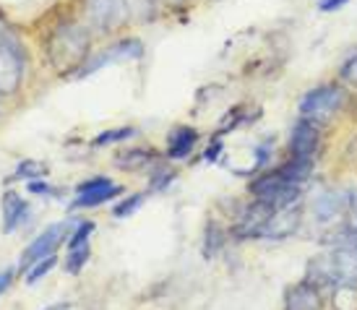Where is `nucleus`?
Masks as SVG:
<instances>
[{"label":"nucleus","mask_w":357,"mask_h":310,"mask_svg":"<svg viewBox=\"0 0 357 310\" xmlns=\"http://www.w3.org/2000/svg\"><path fill=\"white\" fill-rule=\"evenodd\" d=\"M47 58L60 73L81 68L89 58V31L81 24H63L47 40Z\"/></svg>","instance_id":"obj_1"},{"label":"nucleus","mask_w":357,"mask_h":310,"mask_svg":"<svg viewBox=\"0 0 357 310\" xmlns=\"http://www.w3.org/2000/svg\"><path fill=\"white\" fill-rule=\"evenodd\" d=\"M76 222H79V219H60V222H55V224H47V227H45V232H42V235H37V238H34V240L24 248V253H21V261H19V271H24V274H26L31 263L47 258V256H52V253H55L63 242H68L70 232H73V227H76Z\"/></svg>","instance_id":"obj_2"},{"label":"nucleus","mask_w":357,"mask_h":310,"mask_svg":"<svg viewBox=\"0 0 357 310\" xmlns=\"http://www.w3.org/2000/svg\"><path fill=\"white\" fill-rule=\"evenodd\" d=\"M347 102V91L337 86V84H324L310 89L300 100V115L305 118H331L334 112H339Z\"/></svg>","instance_id":"obj_3"},{"label":"nucleus","mask_w":357,"mask_h":310,"mask_svg":"<svg viewBox=\"0 0 357 310\" xmlns=\"http://www.w3.org/2000/svg\"><path fill=\"white\" fill-rule=\"evenodd\" d=\"M84 13L94 31L107 34L123 26L128 19V3L126 0H84Z\"/></svg>","instance_id":"obj_4"},{"label":"nucleus","mask_w":357,"mask_h":310,"mask_svg":"<svg viewBox=\"0 0 357 310\" xmlns=\"http://www.w3.org/2000/svg\"><path fill=\"white\" fill-rule=\"evenodd\" d=\"M274 203H268V201L264 199H256L250 206H245V209L240 211L238 217V224H235V230H232V235L235 238H240V240H248V238H253L256 240L258 232H261V227L268 222V217L274 214Z\"/></svg>","instance_id":"obj_5"},{"label":"nucleus","mask_w":357,"mask_h":310,"mask_svg":"<svg viewBox=\"0 0 357 310\" xmlns=\"http://www.w3.org/2000/svg\"><path fill=\"white\" fill-rule=\"evenodd\" d=\"M24 79V61L16 47L0 45V97L16 94Z\"/></svg>","instance_id":"obj_6"},{"label":"nucleus","mask_w":357,"mask_h":310,"mask_svg":"<svg viewBox=\"0 0 357 310\" xmlns=\"http://www.w3.org/2000/svg\"><path fill=\"white\" fill-rule=\"evenodd\" d=\"M300 227V209L298 206H289V209H277L268 222L261 227L256 240H287L292 238Z\"/></svg>","instance_id":"obj_7"},{"label":"nucleus","mask_w":357,"mask_h":310,"mask_svg":"<svg viewBox=\"0 0 357 310\" xmlns=\"http://www.w3.org/2000/svg\"><path fill=\"white\" fill-rule=\"evenodd\" d=\"M0 211H3V224H0V230H3V235H10V232H16L24 222L29 219L31 206L21 193L6 190L3 199H0Z\"/></svg>","instance_id":"obj_8"},{"label":"nucleus","mask_w":357,"mask_h":310,"mask_svg":"<svg viewBox=\"0 0 357 310\" xmlns=\"http://www.w3.org/2000/svg\"><path fill=\"white\" fill-rule=\"evenodd\" d=\"M321 141V128L318 123H313V118L300 115V121L292 128V139H289V151L292 157H313Z\"/></svg>","instance_id":"obj_9"},{"label":"nucleus","mask_w":357,"mask_h":310,"mask_svg":"<svg viewBox=\"0 0 357 310\" xmlns=\"http://www.w3.org/2000/svg\"><path fill=\"white\" fill-rule=\"evenodd\" d=\"M352 206V193L342 188L326 190L316 199V206H313V214H316L318 222H331L342 217L344 211Z\"/></svg>","instance_id":"obj_10"},{"label":"nucleus","mask_w":357,"mask_h":310,"mask_svg":"<svg viewBox=\"0 0 357 310\" xmlns=\"http://www.w3.org/2000/svg\"><path fill=\"white\" fill-rule=\"evenodd\" d=\"M324 308V297L321 290L313 281H298L295 287H289L284 295V310H321Z\"/></svg>","instance_id":"obj_11"},{"label":"nucleus","mask_w":357,"mask_h":310,"mask_svg":"<svg viewBox=\"0 0 357 310\" xmlns=\"http://www.w3.org/2000/svg\"><path fill=\"white\" fill-rule=\"evenodd\" d=\"M196 144H199V130L190 128V125H180L167 136V157L169 160H185Z\"/></svg>","instance_id":"obj_12"},{"label":"nucleus","mask_w":357,"mask_h":310,"mask_svg":"<svg viewBox=\"0 0 357 310\" xmlns=\"http://www.w3.org/2000/svg\"><path fill=\"white\" fill-rule=\"evenodd\" d=\"M126 190L123 185H115V183H109V185H102V188H94V190H86V193H76V199L70 201V209H94V206H102V203H107L112 199H120Z\"/></svg>","instance_id":"obj_13"},{"label":"nucleus","mask_w":357,"mask_h":310,"mask_svg":"<svg viewBox=\"0 0 357 310\" xmlns=\"http://www.w3.org/2000/svg\"><path fill=\"white\" fill-rule=\"evenodd\" d=\"M328 258L334 263L339 281H357V245L337 248Z\"/></svg>","instance_id":"obj_14"},{"label":"nucleus","mask_w":357,"mask_h":310,"mask_svg":"<svg viewBox=\"0 0 357 310\" xmlns=\"http://www.w3.org/2000/svg\"><path fill=\"white\" fill-rule=\"evenodd\" d=\"M274 172H277L287 185H300V183H305L307 178H310V172H313V157H292V160H287L284 164H279Z\"/></svg>","instance_id":"obj_15"},{"label":"nucleus","mask_w":357,"mask_h":310,"mask_svg":"<svg viewBox=\"0 0 357 310\" xmlns=\"http://www.w3.org/2000/svg\"><path fill=\"white\" fill-rule=\"evenodd\" d=\"M305 279L313 281V284H318V287H321V284H339L334 263H331V258H326V256L307 261V277Z\"/></svg>","instance_id":"obj_16"},{"label":"nucleus","mask_w":357,"mask_h":310,"mask_svg":"<svg viewBox=\"0 0 357 310\" xmlns=\"http://www.w3.org/2000/svg\"><path fill=\"white\" fill-rule=\"evenodd\" d=\"M109 63H123V61H141L144 58V42L136 37L115 42L112 47H107Z\"/></svg>","instance_id":"obj_17"},{"label":"nucleus","mask_w":357,"mask_h":310,"mask_svg":"<svg viewBox=\"0 0 357 310\" xmlns=\"http://www.w3.org/2000/svg\"><path fill=\"white\" fill-rule=\"evenodd\" d=\"M282 188H287V183L282 180L277 172H264L261 178H256V180L248 185L250 193H253L256 199H264V201H271Z\"/></svg>","instance_id":"obj_18"},{"label":"nucleus","mask_w":357,"mask_h":310,"mask_svg":"<svg viewBox=\"0 0 357 310\" xmlns=\"http://www.w3.org/2000/svg\"><path fill=\"white\" fill-rule=\"evenodd\" d=\"M151 160H154V151H149V149H128V151L115 154V164H118L120 170H128V172L149 167Z\"/></svg>","instance_id":"obj_19"},{"label":"nucleus","mask_w":357,"mask_h":310,"mask_svg":"<svg viewBox=\"0 0 357 310\" xmlns=\"http://www.w3.org/2000/svg\"><path fill=\"white\" fill-rule=\"evenodd\" d=\"M47 164H42V162L37 160H24L16 164V170L10 172L8 178H6V183H19V180H42V178H47Z\"/></svg>","instance_id":"obj_20"},{"label":"nucleus","mask_w":357,"mask_h":310,"mask_svg":"<svg viewBox=\"0 0 357 310\" xmlns=\"http://www.w3.org/2000/svg\"><path fill=\"white\" fill-rule=\"evenodd\" d=\"M227 242V232L219 227L217 222H208L206 232H204V258H214L219 250Z\"/></svg>","instance_id":"obj_21"},{"label":"nucleus","mask_w":357,"mask_h":310,"mask_svg":"<svg viewBox=\"0 0 357 310\" xmlns=\"http://www.w3.org/2000/svg\"><path fill=\"white\" fill-rule=\"evenodd\" d=\"M331 305L334 310H357V281H339Z\"/></svg>","instance_id":"obj_22"},{"label":"nucleus","mask_w":357,"mask_h":310,"mask_svg":"<svg viewBox=\"0 0 357 310\" xmlns=\"http://www.w3.org/2000/svg\"><path fill=\"white\" fill-rule=\"evenodd\" d=\"M91 258V248L89 245H81V248H73L66 253V261H63V269H66V274H70V277H76V274H81L84 271V266L89 263Z\"/></svg>","instance_id":"obj_23"},{"label":"nucleus","mask_w":357,"mask_h":310,"mask_svg":"<svg viewBox=\"0 0 357 310\" xmlns=\"http://www.w3.org/2000/svg\"><path fill=\"white\" fill-rule=\"evenodd\" d=\"M144 201H146V193H133L128 199H120L115 206H112V217L115 219H128L130 214H136V211L144 206Z\"/></svg>","instance_id":"obj_24"},{"label":"nucleus","mask_w":357,"mask_h":310,"mask_svg":"<svg viewBox=\"0 0 357 310\" xmlns=\"http://www.w3.org/2000/svg\"><path fill=\"white\" fill-rule=\"evenodd\" d=\"M97 230V224L91 219H79L76 222V227H73V232H70V238H68V250L73 248H81V245H89V238H91V232Z\"/></svg>","instance_id":"obj_25"},{"label":"nucleus","mask_w":357,"mask_h":310,"mask_svg":"<svg viewBox=\"0 0 357 310\" xmlns=\"http://www.w3.org/2000/svg\"><path fill=\"white\" fill-rule=\"evenodd\" d=\"M58 253H52V256H47V258H42V261H37V263H31L29 266V271H26V284H37V281L42 279V277H47L55 266H58Z\"/></svg>","instance_id":"obj_26"},{"label":"nucleus","mask_w":357,"mask_h":310,"mask_svg":"<svg viewBox=\"0 0 357 310\" xmlns=\"http://www.w3.org/2000/svg\"><path fill=\"white\" fill-rule=\"evenodd\" d=\"M130 136H136V128H112V130H102L100 136L91 139V146L94 149H102V146H109V144H118V141H126Z\"/></svg>","instance_id":"obj_27"},{"label":"nucleus","mask_w":357,"mask_h":310,"mask_svg":"<svg viewBox=\"0 0 357 310\" xmlns=\"http://www.w3.org/2000/svg\"><path fill=\"white\" fill-rule=\"evenodd\" d=\"M175 178H178V175H175V170H169V167H165V164H157V167H154V172L149 175V193H157V190L169 188Z\"/></svg>","instance_id":"obj_28"},{"label":"nucleus","mask_w":357,"mask_h":310,"mask_svg":"<svg viewBox=\"0 0 357 310\" xmlns=\"http://www.w3.org/2000/svg\"><path fill=\"white\" fill-rule=\"evenodd\" d=\"M26 190H29L31 196H45V199H60L66 190L63 188H55V185H50V183L45 180H29L26 183Z\"/></svg>","instance_id":"obj_29"},{"label":"nucleus","mask_w":357,"mask_h":310,"mask_svg":"<svg viewBox=\"0 0 357 310\" xmlns=\"http://www.w3.org/2000/svg\"><path fill=\"white\" fill-rule=\"evenodd\" d=\"M128 3V16H139V19H151L154 13V0H126Z\"/></svg>","instance_id":"obj_30"},{"label":"nucleus","mask_w":357,"mask_h":310,"mask_svg":"<svg viewBox=\"0 0 357 310\" xmlns=\"http://www.w3.org/2000/svg\"><path fill=\"white\" fill-rule=\"evenodd\" d=\"M339 79L357 86V52L355 55H349L347 61L342 63V68H339Z\"/></svg>","instance_id":"obj_31"},{"label":"nucleus","mask_w":357,"mask_h":310,"mask_svg":"<svg viewBox=\"0 0 357 310\" xmlns=\"http://www.w3.org/2000/svg\"><path fill=\"white\" fill-rule=\"evenodd\" d=\"M222 154H225V144H222V139H211L208 149L204 151L201 157H204V162H208V164H211V162H219V157H222Z\"/></svg>","instance_id":"obj_32"},{"label":"nucleus","mask_w":357,"mask_h":310,"mask_svg":"<svg viewBox=\"0 0 357 310\" xmlns=\"http://www.w3.org/2000/svg\"><path fill=\"white\" fill-rule=\"evenodd\" d=\"M109 178H102V175H94L89 180H84L76 185V193H86V190H94V188H102V185H109Z\"/></svg>","instance_id":"obj_33"},{"label":"nucleus","mask_w":357,"mask_h":310,"mask_svg":"<svg viewBox=\"0 0 357 310\" xmlns=\"http://www.w3.org/2000/svg\"><path fill=\"white\" fill-rule=\"evenodd\" d=\"M349 0H318V10L324 13H331V10H339L342 6H347Z\"/></svg>","instance_id":"obj_34"},{"label":"nucleus","mask_w":357,"mask_h":310,"mask_svg":"<svg viewBox=\"0 0 357 310\" xmlns=\"http://www.w3.org/2000/svg\"><path fill=\"white\" fill-rule=\"evenodd\" d=\"M13 277H16V271H13V269H3V271H0V297H3V292L10 287Z\"/></svg>","instance_id":"obj_35"},{"label":"nucleus","mask_w":357,"mask_h":310,"mask_svg":"<svg viewBox=\"0 0 357 310\" xmlns=\"http://www.w3.org/2000/svg\"><path fill=\"white\" fill-rule=\"evenodd\" d=\"M42 310H70V302H50V305H45Z\"/></svg>","instance_id":"obj_36"},{"label":"nucleus","mask_w":357,"mask_h":310,"mask_svg":"<svg viewBox=\"0 0 357 310\" xmlns=\"http://www.w3.org/2000/svg\"><path fill=\"white\" fill-rule=\"evenodd\" d=\"M347 157L349 160H357V136L352 141H349V146H347Z\"/></svg>","instance_id":"obj_37"},{"label":"nucleus","mask_w":357,"mask_h":310,"mask_svg":"<svg viewBox=\"0 0 357 310\" xmlns=\"http://www.w3.org/2000/svg\"><path fill=\"white\" fill-rule=\"evenodd\" d=\"M352 211L357 214V196H352Z\"/></svg>","instance_id":"obj_38"},{"label":"nucleus","mask_w":357,"mask_h":310,"mask_svg":"<svg viewBox=\"0 0 357 310\" xmlns=\"http://www.w3.org/2000/svg\"><path fill=\"white\" fill-rule=\"evenodd\" d=\"M165 3H172V6H180V3H185V0H165Z\"/></svg>","instance_id":"obj_39"},{"label":"nucleus","mask_w":357,"mask_h":310,"mask_svg":"<svg viewBox=\"0 0 357 310\" xmlns=\"http://www.w3.org/2000/svg\"><path fill=\"white\" fill-rule=\"evenodd\" d=\"M0 19H3V13H0Z\"/></svg>","instance_id":"obj_40"}]
</instances>
